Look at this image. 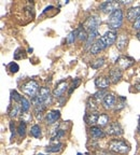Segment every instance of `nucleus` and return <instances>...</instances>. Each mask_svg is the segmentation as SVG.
<instances>
[{
  "label": "nucleus",
  "mask_w": 140,
  "mask_h": 155,
  "mask_svg": "<svg viewBox=\"0 0 140 155\" xmlns=\"http://www.w3.org/2000/svg\"><path fill=\"white\" fill-rule=\"evenodd\" d=\"M100 24H102L100 18L98 16H96V15H92V16L87 17L86 21L83 23V27H84L85 30L89 34V32L97 31Z\"/></svg>",
  "instance_id": "nucleus-6"
},
{
  "label": "nucleus",
  "mask_w": 140,
  "mask_h": 155,
  "mask_svg": "<svg viewBox=\"0 0 140 155\" xmlns=\"http://www.w3.org/2000/svg\"><path fill=\"white\" fill-rule=\"evenodd\" d=\"M109 28L115 31L118 28H121L122 24H123V11L122 9L118 8V10H115L114 12H112L111 14L109 15V18L107 21Z\"/></svg>",
  "instance_id": "nucleus-3"
},
{
  "label": "nucleus",
  "mask_w": 140,
  "mask_h": 155,
  "mask_svg": "<svg viewBox=\"0 0 140 155\" xmlns=\"http://www.w3.org/2000/svg\"><path fill=\"white\" fill-rule=\"evenodd\" d=\"M138 130H139V133H140V124H139V128H138Z\"/></svg>",
  "instance_id": "nucleus-37"
},
{
  "label": "nucleus",
  "mask_w": 140,
  "mask_h": 155,
  "mask_svg": "<svg viewBox=\"0 0 140 155\" xmlns=\"http://www.w3.org/2000/svg\"><path fill=\"white\" fill-rule=\"evenodd\" d=\"M107 133L110 136H121L123 134V128H122V126L120 123L113 122V123H111L109 125Z\"/></svg>",
  "instance_id": "nucleus-11"
},
{
  "label": "nucleus",
  "mask_w": 140,
  "mask_h": 155,
  "mask_svg": "<svg viewBox=\"0 0 140 155\" xmlns=\"http://www.w3.org/2000/svg\"><path fill=\"white\" fill-rule=\"evenodd\" d=\"M98 35H99L98 30H97V31L89 32L88 36H87V40H86V44H85V46H86V48H91V46L94 44V40L97 38V36H98Z\"/></svg>",
  "instance_id": "nucleus-20"
},
{
  "label": "nucleus",
  "mask_w": 140,
  "mask_h": 155,
  "mask_svg": "<svg viewBox=\"0 0 140 155\" xmlns=\"http://www.w3.org/2000/svg\"><path fill=\"white\" fill-rule=\"evenodd\" d=\"M7 67H8V69H9V70L11 71L12 73H16L17 71L19 70V66L17 65L16 63H14V61H12V63H10L9 65L7 66Z\"/></svg>",
  "instance_id": "nucleus-31"
},
{
  "label": "nucleus",
  "mask_w": 140,
  "mask_h": 155,
  "mask_svg": "<svg viewBox=\"0 0 140 155\" xmlns=\"http://www.w3.org/2000/svg\"><path fill=\"white\" fill-rule=\"evenodd\" d=\"M110 83H111L110 79L107 77H104V75L97 77L95 79V85H96V87H98L99 90H106V88H108Z\"/></svg>",
  "instance_id": "nucleus-12"
},
{
  "label": "nucleus",
  "mask_w": 140,
  "mask_h": 155,
  "mask_svg": "<svg viewBox=\"0 0 140 155\" xmlns=\"http://www.w3.org/2000/svg\"><path fill=\"white\" fill-rule=\"evenodd\" d=\"M109 150L114 153L126 154V153L129 152L131 147L126 141L121 140V139H114V140H111L109 143Z\"/></svg>",
  "instance_id": "nucleus-4"
},
{
  "label": "nucleus",
  "mask_w": 140,
  "mask_h": 155,
  "mask_svg": "<svg viewBox=\"0 0 140 155\" xmlns=\"http://www.w3.org/2000/svg\"><path fill=\"white\" fill-rule=\"evenodd\" d=\"M38 155H43V154H38Z\"/></svg>",
  "instance_id": "nucleus-38"
},
{
  "label": "nucleus",
  "mask_w": 140,
  "mask_h": 155,
  "mask_svg": "<svg viewBox=\"0 0 140 155\" xmlns=\"http://www.w3.org/2000/svg\"><path fill=\"white\" fill-rule=\"evenodd\" d=\"M128 43V37L125 34L118 35V38H116V48L118 50H124V48L127 46Z\"/></svg>",
  "instance_id": "nucleus-16"
},
{
  "label": "nucleus",
  "mask_w": 140,
  "mask_h": 155,
  "mask_svg": "<svg viewBox=\"0 0 140 155\" xmlns=\"http://www.w3.org/2000/svg\"><path fill=\"white\" fill-rule=\"evenodd\" d=\"M19 113H22V108H21V106H18L17 102H14V104L9 107V115L11 116L12 119L13 117H16Z\"/></svg>",
  "instance_id": "nucleus-18"
},
{
  "label": "nucleus",
  "mask_w": 140,
  "mask_h": 155,
  "mask_svg": "<svg viewBox=\"0 0 140 155\" xmlns=\"http://www.w3.org/2000/svg\"><path fill=\"white\" fill-rule=\"evenodd\" d=\"M136 37H137V39H138V40H139V41H140V31L138 32L137 35H136Z\"/></svg>",
  "instance_id": "nucleus-36"
},
{
  "label": "nucleus",
  "mask_w": 140,
  "mask_h": 155,
  "mask_svg": "<svg viewBox=\"0 0 140 155\" xmlns=\"http://www.w3.org/2000/svg\"><path fill=\"white\" fill-rule=\"evenodd\" d=\"M109 121H110L109 115H107V114H105V113L99 114L98 120H97V125H98L99 127H102V126H106L107 124L109 123Z\"/></svg>",
  "instance_id": "nucleus-21"
},
{
  "label": "nucleus",
  "mask_w": 140,
  "mask_h": 155,
  "mask_svg": "<svg viewBox=\"0 0 140 155\" xmlns=\"http://www.w3.org/2000/svg\"><path fill=\"white\" fill-rule=\"evenodd\" d=\"M116 38H118L116 32L113 31V30H109L104 36L98 38L96 41L94 42V44L89 48V53L93 54V55H96V54L100 53L102 51L106 50L107 48L111 46L112 44L116 41Z\"/></svg>",
  "instance_id": "nucleus-1"
},
{
  "label": "nucleus",
  "mask_w": 140,
  "mask_h": 155,
  "mask_svg": "<svg viewBox=\"0 0 140 155\" xmlns=\"http://www.w3.org/2000/svg\"><path fill=\"white\" fill-rule=\"evenodd\" d=\"M78 37V30H73V31H71L69 35L67 36V39H66V42H67L68 44H72L73 42L75 41V39H77Z\"/></svg>",
  "instance_id": "nucleus-27"
},
{
  "label": "nucleus",
  "mask_w": 140,
  "mask_h": 155,
  "mask_svg": "<svg viewBox=\"0 0 140 155\" xmlns=\"http://www.w3.org/2000/svg\"><path fill=\"white\" fill-rule=\"evenodd\" d=\"M135 87H136V90L140 91V82H139V83H137V84L135 85Z\"/></svg>",
  "instance_id": "nucleus-34"
},
{
  "label": "nucleus",
  "mask_w": 140,
  "mask_h": 155,
  "mask_svg": "<svg viewBox=\"0 0 140 155\" xmlns=\"http://www.w3.org/2000/svg\"><path fill=\"white\" fill-rule=\"evenodd\" d=\"M102 106L106 110L112 109L115 106V96L113 94H107L102 100Z\"/></svg>",
  "instance_id": "nucleus-14"
},
{
  "label": "nucleus",
  "mask_w": 140,
  "mask_h": 155,
  "mask_svg": "<svg viewBox=\"0 0 140 155\" xmlns=\"http://www.w3.org/2000/svg\"><path fill=\"white\" fill-rule=\"evenodd\" d=\"M17 130H18V135L21 136V137H24L25 134H26V123L25 122H21L18 125V128H17Z\"/></svg>",
  "instance_id": "nucleus-30"
},
{
  "label": "nucleus",
  "mask_w": 140,
  "mask_h": 155,
  "mask_svg": "<svg viewBox=\"0 0 140 155\" xmlns=\"http://www.w3.org/2000/svg\"><path fill=\"white\" fill-rule=\"evenodd\" d=\"M19 106H21V108H22V113H27L29 108H30V102L27 100V98L22 97L21 102H19Z\"/></svg>",
  "instance_id": "nucleus-23"
},
{
  "label": "nucleus",
  "mask_w": 140,
  "mask_h": 155,
  "mask_svg": "<svg viewBox=\"0 0 140 155\" xmlns=\"http://www.w3.org/2000/svg\"><path fill=\"white\" fill-rule=\"evenodd\" d=\"M68 87H69V86H68L67 81H61V82L56 85L55 88H54L53 96L56 97V98H61V97L65 94L66 91L68 90Z\"/></svg>",
  "instance_id": "nucleus-9"
},
{
  "label": "nucleus",
  "mask_w": 140,
  "mask_h": 155,
  "mask_svg": "<svg viewBox=\"0 0 140 155\" xmlns=\"http://www.w3.org/2000/svg\"><path fill=\"white\" fill-rule=\"evenodd\" d=\"M121 5V3L118 2V1H111V0H109V1H105V2L100 3L99 10L104 13H110V14H111L112 12H114L115 10L118 9V5Z\"/></svg>",
  "instance_id": "nucleus-7"
},
{
  "label": "nucleus",
  "mask_w": 140,
  "mask_h": 155,
  "mask_svg": "<svg viewBox=\"0 0 140 155\" xmlns=\"http://www.w3.org/2000/svg\"><path fill=\"white\" fill-rule=\"evenodd\" d=\"M77 30H78V38L80 39V41H83V40H84V41H86L87 36H88V35L86 34V30L84 29L83 25H81V26H80Z\"/></svg>",
  "instance_id": "nucleus-24"
},
{
  "label": "nucleus",
  "mask_w": 140,
  "mask_h": 155,
  "mask_svg": "<svg viewBox=\"0 0 140 155\" xmlns=\"http://www.w3.org/2000/svg\"><path fill=\"white\" fill-rule=\"evenodd\" d=\"M105 64V58H97L96 61H94L93 63H91V67L94 69H99L100 67H102Z\"/></svg>",
  "instance_id": "nucleus-28"
},
{
  "label": "nucleus",
  "mask_w": 140,
  "mask_h": 155,
  "mask_svg": "<svg viewBox=\"0 0 140 155\" xmlns=\"http://www.w3.org/2000/svg\"><path fill=\"white\" fill-rule=\"evenodd\" d=\"M64 144L62 142H56L55 144L53 145H50V147H46V152H53V153H56V152H59V151L63 149Z\"/></svg>",
  "instance_id": "nucleus-22"
},
{
  "label": "nucleus",
  "mask_w": 140,
  "mask_h": 155,
  "mask_svg": "<svg viewBox=\"0 0 140 155\" xmlns=\"http://www.w3.org/2000/svg\"><path fill=\"white\" fill-rule=\"evenodd\" d=\"M97 109V104H96V100L94 99V97H89L88 100H87V110L91 111V113L94 111H96Z\"/></svg>",
  "instance_id": "nucleus-26"
},
{
  "label": "nucleus",
  "mask_w": 140,
  "mask_h": 155,
  "mask_svg": "<svg viewBox=\"0 0 140 155\" xmlns=\"http://www.w3.org/2000/svg\"><path fill=\"white\" fill-rule=\"evenodd\" d=\"M102 154L104 155H115V154H113V153H110V152H104Z\"/></svg>",
  "instance_id": "nucleus-35"
},
{
  "label": "nucleus",
  "mask_w": 140,
  "mask_h": 155,
  "mask_svg": "<svg viewBox=\"0 0 140 155\" xmlns=\"http://www.w3.org/2000/svg\"><path fill=\"white\" fill-rule=\"evenodd\" d=\"M106 95H107L106 91L100 90V91H98L97 93H95L93 97H94V99L96 100V101H100V100H104V98L106 97Z\"/></svg>",
  "instance_id": "nucleus-29"
},
{
  "label": "nucleus",
  "mask_w": 140,
  "mask_h": 155,
  "mask_svg": "<svg viewBox=\"0 0 140 155\" xmlns=\"http://www.w3.org/2000/svg\"><path fill=\"white\" fill-rule=\"evenodd\" d=\"M89 134L92 136V138L94 139H99V138H104L106 134L102 130L100 127H97V126H92L91 129H89Z\"/></svg>",
  "instance_id": "nucleus-17"
},
{
  "label": "nucleus",
  "mask_w": 140,
  "mask_h": 155,
  "mask_svg": "<svg viewBox=\"0 0 140 155\" xmlns=\"http://www.w3.org/2000/svg\"><path fill=\"white\" fill-rule=\"evenodd\" d=\"M133 28L136 29V30H140V17L137 19V21H135V22H134Z\"/></svg>",
  "instance_id": "nucleus-33"
},
{
  "label": "nucleus",
  "mask_w": 140,
  "mask_h": 155,
  "mask_svg": "<svg viewBox=\"0 0 140 155\" xmlns=\"http://www.w3.org/2000/svg\"><path fill=\"white\" fill-rule=\"evenodd\" d=\"M109 79L111 81V83L113 84H116L118 82H120L122 79V70H120L118 68H114V69H111L110 72H109Z\"/></svg>",
  "instance_id": "nucleus-15"
},
{
  "label": "nucleus",
  "mask_w": 140,
  "mask_h": 155,
  "mask_svg": "<svg viewBox=\"0 0 140 155\" xmlns=\"http://www.w3.org/2000/svg\"><path fill=\"white\" fill-rule=\"evenodd\" d=\"M21 90L23 91V93H24L25 95L29 96L32 99V98H35V97L38 95L40 88H39V84L35 80H28L27 82H25L24 84H22Z\"/></svg>",
  "instance_id": "nucleus-5"
},
{
  "label": "nucleus",
  "mask_w": 140,
  "mask_h": 155,
  "mask_svg": "<svg viewBox=\"0 0 140 155\" xmlns=\"http://www.w3.org/2000/svg\"><path fill=\"white\" fill-rule=\"evenodd\" d=\"M140 17V5L138 7H133L129 8L126 12V18L129 21V22H135Z\"/></svg>",
  "instance_id": "nucleus-10"
},
{
  "label": "nucleus",
  "mask_w": 140,
  "mask_h": 155,
  "mask_svg": "<svg viewBox=\"0 0 140 155\" xmlns=\"http://www.w3.org/2000/svg\"><path fill=\"white\" fill-rule=\"evenodd\" d=\"M80 83H81V80H80L79 78H77V79H75V80H73V82H72V85H71V86H70V88H69V92H68V94H69V95H71V94H72V92L75 90V88H77L78 86H79V85H80Z\"/></svg>",
  "instance_id": "nucleus-32"
},
{
  "label": "nucleus",
  "mask_w": 140,
  "mask_h": 155,
  "mask_svg": "<svg viewBox=\"0 0 140 155\" xmlns=\"http://www.w3.org/2000/svg\"><path fill=\"white\" fill-rule=\"evenodd\" d=\"M32 102L35 107L36 106H43L46 107L50 106L52 104V96H51V91L48 87H41L39 91L38 95L35 98L32 99Z\"/></svg>",
  "instance_id": "nucleus-2"
},
{
  "label": "nucleus",
  "mask_w": 140,
  "mask_h": 155,
  "mask_svg": "<svg viewBox=\"0 0 140 155\" xmlns=\"http://www.w3.org/2000/svg\"><path fill=\"white\" fill-rule=\"evenodd\" d=\"M59 117H61V112L58 110H51L46 113L45 121L48 124H54L59 120Z\"/></svg>",
  "instance_id": "nucleus-13"
},
{
  "label": "nucleus",
  "mask_w": 140,
  "mask_h": 155,
  "mask_svg": "<svg viewBox=\"0 0 140 155\" xmlns=\"http://www.w3.org/2000/svg\"><path fill=\"white\" fill-rule=\"evenodd\" d=\"M30 135L35 138H40L41 137V127L39 125H34L30 129Z\"/></svg>",
  "instance_id": "nucleus-25"
},
{
  "label": "nucleus",
  "mask_w": 140,
  "mask_h": 155,
  "mask_svg": "<svg viewBox=\"0 0 140 155\" xmlns=\"http://www.w3.org/2000/svg\"><path fill=\"white\" fill-rule=\"evenodd\" d=\"M134 64H135L134 58L129 57V56H121L116 59V66L120 70H126L129 67H132Z\"/></svg>",
  "instance_id": "nucleus-8"
},
{
  "label": "nucleus",
  "mask_w": 140,
  "mask_h": 155,
  "mask_svg": "<svg viewBox=\"0 0 140 155\" xmlns=\"http://www.w3.org/2000/svg\"><path fill=\"white\" fill-rule=\"evenodd\" d=\"M99 114H97L96 112H92V113H88L85 115V122L89 125H94V124H97V120H98Z\"/></svg>",
  "instance_id": "nucleus-19"
}]
</instances>
